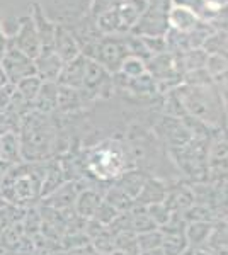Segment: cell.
Wrapping results in <instances>:
<instances>
[{
	"instance_id": "1",
	"label": "cell",
	"mask_w": 228,
	"mask_h": 255,
	"mask_svg": "<svg viewBox=\"0 0 228 255\" xmlns=\"http://www.w3.org/2000/svg\"><path fill=\"white\" fill-rule=\"evenodd\" d=\"M9 174V170H7ZM41 186L38 175L31 174V167L24 168L20 167L19 170L10 172L9 175H3V180L0 184V194L5 196L12 203H22V201L32 199L38 194H41Z\"/></svg>"
},
{
	"instance_id": "2",
	"label": "cell",
	"mask_w": 228,
	"mask_h": 255,
	"mask_svg": "<svg viewBox=\"0 0 228 255\" xmlns=\"http://www.w3.org/2000/svg\"><path fill=\"white\" fill-rule=\"evenodd\" d=\"M2 67L5 70L7 77L12 80V84H17V82L27 79L36 72V68L31 63V58H27L26 55H22L17 49H10L7 53L5 58L2 60Z\"/></svg>"
},
{
	"instance_id": "3",
	"label": "cell",
	"mask_w": 228,
	"mask_h": 255,
	"mask_svg": "<svg viewBox=\"0 0 228 255\" xmlns=\"http://www.w3.org/2000/svg\"><path fill=\"white\" fill-rule=\"evenodd\" d=\"M213 221H191L186 225V238L191 249H200V247H206L208 244L211 232H213Z\"/></svg>"
},
{
	"instance_id": "4",
	"label": "cell",
	"mask_w": 228,
	"mask_h": 255,
	"mask_svg": "<svg viewBox=\"0 0 228 255\" xmlns=\"http://www.w3.org/2000/svg\"><path fill=\"white\" fill-rule=\"evenodd\" d=\"M165 196H167V187H164V184L159 182L157 179H148L145 180L142 191L138 194V203L143 206L148 204H155V203H164Z\"/></svg>"
},
{
	"instance_id": "5",
	"label": "cell",
	"mask_w": 228,
	"mask_h": 255,
	"mask_svg": "<svg viewBox=\"0 0 228 255\" xmlns=\"http://www.w3.org/2000/svg\"><path fill=\"white\" fill-rule=\"evenodd\" d=\"M17 46L19 51L22 55H26L27 58H36L39 55V39L38 34H36L34 27H32V22H26V26L22 27L19 38H17Z\"/></svg>"
},
{
	"instance_id": "6",
	"label": "cell",
	"mask_w": 228,
	"mask_h": 255,
	"mask_svg": "<svg viewBox=\"0 0 228 255\" xmlns=\"http://www.w3.org/2000/svg\"><path fill=\"white\" fill-rule=\"evenodd\" d=\"M206 247H210L217 254H228V221L215 223Z\"/></svg>"
},
{
	"instance_id": "7",
	"label": "cell",
	"mask_w": 228,
	"mask_h": 255,
	"mask_svg": "<svg viewBox=\"0 0 228 255\" xmlns=\"http://www.w3.org/2000/svg\"><path fill=\"white\" fill-rule=\"evenodd\" d=\"M101 204H102V199H101V196H99L97 192L85 191L84 194H80V197L77 199L78 215L84 216V218H92Z\"/></svg>"
},
{
	"instance_id": "8",
	"label": "cell",
	"mask_w": 228,
	"mask_h": 255,
	"mask_svg": "<svg viewBox=\"0 0 228 255\" xmlns=\"http://www.w3.org/2000/svg\"><path fill=\"white\" fill-rule=\"evenodd\" d=\"M0 160H3V162H20L19 141L15 138V134H2V138H0Z\"/></svg>"
},
{
	"instance_id": "9",
	"label": "cell",
	"mask_w": 228,
	"mask_h": 255,
	"mask_svg": "<svg viewBox=\"0 0 228 255\" xmlns=\"http://www.w3.org/2000/svg\"><path fill=\"white\" fill-rule=\"evenodd\" d=\"M131 215V213H130ZM131 226H133V232L140 233H147V232H153V230H159V226L153 223V220L150 218V215L147 213V208H140L135 209L133 215H131Z\"/></svg>"
},
{
	"instance_id": "10",
	"label": "cell",
	"mask_w": 228,
	"mask_h": 255,
	"mask_svg": "<svg viewBox=\"0 0 228 255\" xmlns=\"http://www.w3.org/2000/svg\"><path fill=\"white\" fill-rule=\"evenodd\" d=\"M145 180H147V179H145L143 175L133 172V174H128L126 177H124L123 182L119 184L118 189H121L124 194L130 196V197H138L140 191H142V187L145 184Z\"/></svg>"
},
{
	"instance_id": "11",
	"label": "cell",
	"mask_w": 228,
	"mask_h": 255,
	"mask_svg": "<svg viewBox=\"0 0 228 255\" xmlns=\"http://www.w3.org/2000/svg\"><path fill=\"white\" fill-rule=\"evenodd\" d=\"M136 245L138 250H152V249H160L162 247V233L160 230H153V232L140 233L136 235Z\"/></svg>"
},
{
	"instance_id": "12",
	"label": "cell",
	"mask_w": 228,
	"mask_h": 255,
	"mask_svg": "<svg viewBox=\"0 0 228 255\" xmlns=\"http://www.w3.org/2000/svg\"><path fill=\"white\" fill-rule=\"evenodd\" d=\"M147 208V213L150 215V218L153 220V223H155L157 226H164L169 223V220H171L172 213L171 209H169L167 206H165V203H155V204H148Z\"/></svg>"
},
{
	"instance_id": "13",
	"label": "cell",
	"mask_w": 228,
	"mask_h": 255,
	"mask_svg": "<svg viewBox=\"0 0 228 255\" xmlns=\"http://www.w3.org/2000/svg\"><path fill=\"white\" fill-rule=\"evenodd\" d=\"M17 87H19L20 96L26 99V101H31V99L38 97L41 82L36 79V77H27V79H22L20 82H17Z\"/></svg>"
},
{
	"instance_id": "14",
	"label": "cell",
	"mask_w": 228,
	"mask_h": 255,
	"mask_svg": "<svg viewBox=\"0 0 228 255\" xmlns=\"http://www.w3.org/2000/svg\"><path fill=\"white\" fill-rule=\"evenodd\" d=\"M15 97L14 94V84L12 85H3L2 89H0V109H5L7 106L10 104V101Z\"/></svg>"
},
{
	"instance_id": "15",
	"label": "cell",
	"mask_w": 228,
	"mask_h": 255,
	"mask_svg": "<svg viewBox=\"0 0 228 255\" xmlns=\"http://www.w3.org/2000/svg\"><path fill=\"white\" fill-rule=\"evenodd\" d=\"M193 255H218L215 250H211L210 247H200V249H194Z\"/></svg>"
},
{
	"instance_id": "16",
	"label": "cell",
	"mask_w": 228,
	"mask_h": 255,
	"mask_svg": "<svg viewBox=\"0 0 228 255\" xmlns=\"http://www.w3.org/2000/svg\"><path fill=\"white\" fill-rule=\"evenodd\" d=\"M9 162H3V160H0V184H2L3 180V175L7 174V170H9Z\"/></svg>"
},
{
	"instance_id": "17",
	"label": "cell",
	"mask_w": 228,
	"mask_h": 255,
	"mask_svg": "<svg viewBox=\"0 0 228 255\" xmlns=\"http://www.w3.org/2000/svg\"><path fill=\"white\" fill-rule=\"evenodd\" d=\"M138 255H165L164 254V250H162V247L160 249H152V250H142Z\"/></svg>"
},
{
	"instance_id": "18",
	"label": "cell",
	"mask_w": 228,
	"mask_h": 255,
	"mask_svg": "<svg viewBox=\"0 0 228 255\" xmlns=\"http://www.w3.org/2000/svg\"><path fill=\"white\" fill-rule=\"evenodd\" d=\"M217 204H222V209L228 215V186H227L225 196H223V201H217Z\"/></svg>"
},
{
	"instance_id": "19",
	"label": "cell",
	"mask_w": 228,
	"mask_h": 255,
	"mask_svg": "<svg viewBox=\"0 0 228 255\" xmlns=\"http://www.w3.org/2000/svg\"><path fill=\"white\" fill-rule=\"evenodd\" d=\"M5 85V73H3V70L0 68V89Z\"/></svg>"
},
{
	"instance_id": "20",
	"label": "cell",
	"mask_w": 228,
	"mask_h": 255,
	"mask_svg": "<svg viewBox=\"0 0 228 255\" xmlns=\"http://www.w3.org/2000/svg\"><path fill=\"white\" fill-rule=\"evenodd\" d=\"M3 44H5V39L2 38V32H0V55L3 53Z\"/></svg>"
},
{
	"instance_id": "21",
	"label": "cell",
	"mask_w": 228,
	"mask_h": 255,
	"mask_svg": "<svg viewBox=\"0 0 228 255\" xmlns=\"http://www.w3.org/2000/svg\"><path fill=\"white\" fill-rule=\"evenodd\" d=\"M3 228H5V221H3V218H2V216H0V235H2Z\"/></svg>"
},
{
	"instance_id": "22",
	"label": "cell",
	"mask_w": 228,
	"mask_h": 255,
	"mask_svg": "<svg viewBox=\"0 0 228 255\" xmlns=\"http://www.w3.org/2000/svg\"><path fill=\"white\" fill-rule=\"evenodd\" d=\"M182 255H193V249H189L188 252H184V254H182Z\"/></svg>"
},
{
	"instance_id": "23",
	"label": "cell",
	"mask_w": 228,
	"mask_h": 255,
	"mask_svg": "<svg viewBox=\"0 0 228 255\" xmlns=\"http://www.w3.org/2000/svg\"><path fill=\"white\" fill-rule=\"evenodd\" d=\"M218 255H228V254H218Z\"/></svg>"
}]
</instances>
